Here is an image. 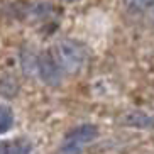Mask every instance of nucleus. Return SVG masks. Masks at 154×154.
<instances>
[{
    "label": "nucleus",
    "instance_id": "1",
    "mask_svg": "<svg viewBox=\"0 0 154 154\" xmlns=\"http://www.w3.org/2000/svg\"><path fill=\"white\" fill-rule=\"evenodd\" d=\"M51 53H53L56 63L63 73L75 75L86 63V48L78 41L63 39V41L56 42L54 49Z\"/></svg>",
    "mask_w": 154,
    "mask_h": 154
},
{
    "label": "nucleus",
    "instance_id": "2",
    "mask_svg": "<svg viewBox=\"0 0 154 154\" xmlns=\"http://www.w3.org/2000/svg\"><path fill=\"white\" fill-rule=\"evenodd\" d=\"M98 137V127L93 124H82L75 127L64 136L59 146L58 154H82L86 144H90Z\"/></svg>",
    "mask_w": 154,
    "mask_h": 154
},
{
    "label": "nucleus",
    "instance_id": "3",
    "mask_svg": "<svg viewBox=\"0 0 154 154\" xmlns=\"http://www.w3.org/2000/svg\"><path fill=\"white\" fill-rule=\"evenodd\" d=\"M37 75L41 76V80L46 85L49 86H58L61 83L63 71L58 66L51 51H46L41 56H37Z\"/></svg>",
    "mask_w": 154,
    "mask_h": 154
},
{
    "label": "nucleus",
    "instance_id": "4",
    "mask_svg": "<svg viewBox=\"0 0 154 154\" xmlns=\"http://www.w3.org/2000/svg\"><path fill=\"white\" fill-rule=\"evenodd\" d=\"M124 124L136 129H154V117L144 112H132L124 117Z\"/></svg>",
    "mask_w": 154,
    "mask_h": 154
},
{
    "label": "nucleus",
    "instance_id": "5",
    "mask_svg": "<svg viewBox=\"0 0 154 154\" xmlns=\"http://www.w3.org/2000/svg\"><path fill=\"white\" fill-rule=\"evenodd\" d=\"M12 125H14V112L7 105H0V134L9 132Z\"/></svg>",
    "mask_w": 154,
    "mask_h": 154
},
{
    "label": "nucleus",
    "instance_id": "6",
    "mask_svg": "<svg viewBox=\"0 0 154 154\" xmlns=\"http://www.w3.org/2000/svg\"><path fill=\"white\" fill-rule=\"evenodd\" d=\"M29 146L27 144H19L17 142V146H14V147H10L9 149V154H29Z\"/></svg>",
    "mask_w": 154,
    "mask_h": 154
},
{
    "label": "nucleus",
    "instance_id": "7",
    "mask_svg": "<svg viewBox=\"0 0 154 154\" xmlns=\"http://www.w3.org/2000/svg\"><path fill=\"white\" fill-rule=\"evenodd\" d=\"M131 4L136 7V9H144V7H149L154 4V0H131Z\"/></svg>",
    "mask_w": 154,
    "mask_h": 154
},
{
    "label": "nucleus",
    "instance_id": "8",
    "mask_svg": "<svg viewBox=\"0 0 154 154\" xmlns=\"http://www.w3.org/2000/svg\"><path fill=\"white\" fill-rule=\"evenodd\" d=\"M9 149L10 146L7 142H0V154H9Z\"/></svg>",
    "mask_w": 154,
    "mask_h": 154
},
{
    "label": "nucleus",
    "instance_id": "9",
    "mask_svg": "<svg viewBox=\"0 0 154 154\" xmlns=\"http://www.w3.org/2000/svg\"><path fill=\"white\" fill-rule=\"evenodd\" d=\"M66 2H76V0H66Z\"/></svg>",
    "mask_w": 154,
    "mask_h": 154
}]
</instances>
